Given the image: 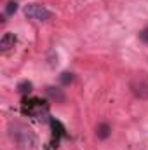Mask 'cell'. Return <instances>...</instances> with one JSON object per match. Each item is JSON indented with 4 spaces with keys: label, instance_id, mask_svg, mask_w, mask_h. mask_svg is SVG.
<instances>
[{
    "label": "cell",
    "instance_id": "cell-1",
    "mask_svg": "<svg viewBox=\"0 0 148 150\" xmlns=\"http://www.w3.org/2000/svg\"><path fill=\"white\" fill-rule=\"evenodd\" d=\"M25 16L30 19H37V21H47L52 18V12L45 7V5H38V4H28L25 7Z\"/></svg>",
    "mask_w": 148,
    "mask_h": 150
},
{
    "label": "cell",
    "instance_id": "cell-2",
    "mask_svg": "<svg viewBox=\"0 0 148 150\" xmlns=\"http://www.w3.org/2000/svg\"><path fill=\"white\" fill-rule=\"evenodd\" d=\"M16 44V35L14 33H4V37L0 38V51H9L11 47H14Z\"/></svg>",
    "mask_w": 148,
    "mask_h": 150
},
{
    "label": "cell",
    "instance_id": "cell-3",
    "mask_svg": "<svg viewBox=\"0 0 148 150\" xmlns=\"http://www.w3.org/2000/svg\"><path fill=\"white\" fill-rule=\"evenodd\" d=\"M110 136V126L108 124H101L99 127H98V138L99 140H105V138H108Z\"/></svg>",
    "mask_w": 148,
    "mask_h": 150
},
{
    "label": "cell",
    "instance_id": "cell-4",
    "mask_svg": "<svg viewBox=\"0 0 148 150\" xmlns=\"http://www.w3.org/2000/svg\"><path fill=\"white\" fill-rule=\"evenodd\" d=\"M18 11V4L16 2H9L7 5H5V16H11V14H14Z\"/></svg>",
    "mask_w": 148,
    "mask_h": 150
},
{
    "label": "cell",
    "instance_id": "cell-5",
    "mask_svg": "<svg viewBox=\"0 0 148 150\" xmlns=\"http://www.w3.org/2000/svg\"><path fill=\"white\" fill-rule=\"evenodd\" d=\"M18 91H19L21 94H26V93L32 91V84H30V82H21V84L18 86Z\"/></svg>",
    "mask_w": 148,
    "mask_h": 150
},
{
    "label": "cell",
    "instance_id": "cell-6",
    "mask_svg": "<svg viewBox=\"0 0 148 150\" xmlns=\"http://www.w3.org/2000/svg\"><path fill=\"white\" fill-rule=\"evenodd\" d=\"M47 94H51V96H52V98H56L58 101H63V100H65V96H63L59 91H56V93H54V87H47Z\"/></svg>",
    "mask_w": 148,
    "mask_h": 150
},
{
    "label": "cell",
    "instance_id": "cell-7",
    "mask_svg": "<svg viewBox=\"0 0 148 150\" xmlns=\"http://www.w3.org/2000/svg\"><path fill=\"white\" fill-rule=\"evenodd\" d=\"M59 79H61V82H63V84H70V82L73 80V75L68 74V72H65V74H61Z\"/></svg>",
    "mask_w": 148,
    "mask_h": 150
},
{
    "label": "cell",
    "instance_id": "cell-8",
    "mask_svg": "<svg viewBox=\"0 0 148 150\" xmlns=\"http://www.w3.org/2000/svg\"><path fill=\"white\" fill-rule=\"evenodd\" d=\"M140 38H141L145 44H148V28H147V30H143V32L140 33Z\"/></svg>",
    "mask_w": 148,
    "mask_h": 150
}]
</instances>
